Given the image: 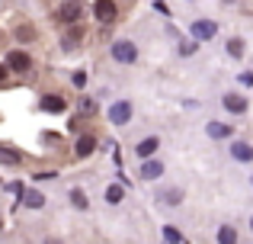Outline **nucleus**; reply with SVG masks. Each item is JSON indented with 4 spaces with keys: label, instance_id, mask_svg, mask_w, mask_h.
Here are the masks:
<instances>
[{
    "label": "nucleus",
    "instance_id": "39448f33",
    "mask_svg": "<svg viewBox=\"0 0 253 244\" xmlns=\"http://www.w3.org/2000/svg\"><path fill=\"white\" fill-rule=\"evenodd\" d=\"M218 26L211 23V19H196L192 23V39H199V42H205V39H215Z\"/></svg>",
    "mask_w": 253,
    "mask_h": 244
},
{
    "label": "nucleus",
    "instance_id": "f257e3e1",
    "mask_svg": "<svg viewBox=\"0 0 253 244\" xmlns=\"http://www.w3.org/2000/svg\"><path fill=\"white\" fill-rule=\"evenodd\" d=\"M81 13H84V0H64V3L58 6V19L68 23V26H74L77 19H81Z\"/></svg>",
    "mask_w": 253,
    "mask_h": 244
},
{
    "label": "nucleus",
    "instance_id": "393cba45",
    "mask_svg": "<svg viewBox=\"0 0 253 244\" xmlns=\"http://www.w3.org/2000/svg\"><path fill=\"white\" fill-rule=\"evenodd\" d=\"M93 109H96V103H93L90 97H84V100H81V113H84V116H90Z\"/></svg>",
    "mask_w": 253,
    "mask_h": 244
},
{
    "label": "nucleus",
    "instance_id": "2eb2a0df",
    "mask_svg": "<svg viewBox=\"0 0 253 244\" xmlns=\"http://www.w3.org/2000/svg\"><path fill=\"white\" fill-rule=\"evenodd\" d=\"M218 244H237V232L231 225H221L218 228Z\"/></svg>",
    "mask_w": 253,
    "mask_h": 244
},
{
    "label": "nucleus",
    "instance_id": "9b49d317",
    "mask_svg": "<svg viewBox=\"0 0 253 244\" xmlns=\"http://www.w3.org/2000/svg\"><path fill=\"white\" fill-rule=\"evenodd\" d=\"M93 148H96V142H93V138L90 135H81V138H77V157H86V154H93Z\"/></svg>",
    "mask_w": 253,
    "mask_h": 244
},
{
    "label": "nucleus",
    "instance_id": "dca6fc26",
    "mask_svg": "<svg viewBox=\"0 0 253 244\" xmlns=\"http://www.w3.org/2000/svg\"><path fill=\"white\" fill-rule=\"evenodd\" d=\"M122 196H125V190L119 187V183L106 190V202H109V206H119V202H122Z\"/></svg>",
    "mask_w": 253,
    "mask_h": 244
},
{
    "label": "nucleus",
    "instance_id": "f8f14e48",
    "mask_svg": "<svg viewBox=\"0 0 253 244\" xmlns=\"http://www.w3.org/2000/svg\"><path fill=\"white\" fill-rule=\"evenodd\" d=\"M224 106H228L231 113H244V109H247V100L237 97V94H228V97H224Z\"/></svg>",
    "mask_w": 253,
    "mask_h": 244
},
{
    "label": "nucleus",
    "instance_id": "4be33fe9",
    "mask_svg": "<svg viewBox=\"0 0 253 244\" xmlns=\"http://www.w3.org/2000/svg\"><path fill=\"white\" fill-rule=\"evenodd\" d=\"M164 241H167V244H179V241H183V238H179V232H176V228H164Z\"/></svg>",
    "mask_w": 253,
    "mask_h": 244
},
{
    "label": "nucleus",
    "instance_id": "6e6552de",
    "mask_svg": "<svg viewBox=\"0 0 253 244\" xmlns=\"http://www.w3.org/2000/svg\"><path fill=\"white\" fill-rule=\"evenodd\" d=\"M231 154H234L237 161H253V145H247V142H234V145H231Z\"/></svg>",
    "mask_w": 253,
    "mask_h": 244
},
{
    "label": "nucleus",
    "instance_id": "0eeeda50",
    "mask_svg": "<svg viewBox=\"0 0 253 244\" xmlns=\"http://www.w3.org/2000/svg\"><path fill=\"white\" fill-rule=\"evenodd\" d=\"M81 42H84V29H81V26H77V23H74V26H68V32H64L61 45H64V49L71 51V49H77V45H81Z\"/></svg>",
    "mask_w": 253,
    "mask_h": 244
},
{
    "label": "nucleus",
    "instance_id": "a211bd4d",
    "mask_svg": "<svg viewBox=\"0 0 253 244\" xmlns=\"http://www.w3.org/2000/svg\"><path fill=\"white\" fill-rule=\"evenodd\" d=\"M0 164H19V154H16V151H10V148H3V145H0Z\"/></svg>",
    "mask_w": 253,
    "mask_h": 244
},
{
    "label": "nucleus",
    "instance_id": "7ed1b4c3",
    "mask_svg": "<svg viewBox=\"0 0 253 244\" xmlns=\"http://www.w3.org/2000/svg\"><path fill=\"white\" fill-rule=\"evenodd\" d=\"M6 68L16 71V74H29V55L19 51V49H13L10 55H6Z\"/></svg>",
    "mask_w": 253,
    "mask_h": 244
},
{
    "label": "nucleus",
    "instance_id": "423d86ee",
    "mask_svg": "<svg viewBox=\"0 0 253 244\" xmlns=\"http://www.w3.org/2000/svg\"><path fill=\"white\" fill-rule=\"evenodd\" d=\"M93 13H96V19L103 26H109L112 19H116V3H112V0H96V3H93Z\"/></svg>",
    "mask_w": 253,
    "mask_h": 244
},
{
    "label": "nucleus",
    "instance_id": "20e7f679",
    "mask_svg": "<svg viewBox=\"0 0 253 244\" xmlns=\"http://www.w3.org/2000/svg\"><path fill=\"white\" fill-rule=\"evenodd\" d=\"M128 119H131V103L119 100V103H112V106H109V122H116V125H125Z\"/></svg>",
    "mask_w": 253,
    "mask_h": 244
},
{
    "label": "nucleus",
    "instance_id": "ddd939ff",
    "mask_svg": "<svg viewBox=\"0 0 253 244\" xmlns=\"http://www.w3.org/2000/svg\"><path fill=\"white\" fill-rule=\"evenodd\" d=\"M231 125H224V122H209V135L211 138H231Z\"/></svg>",
    "mask_w": 253,
    "mask_h": 244
},
{
    "label": "nucleus",
    "instance_id": "a878e982",
    "mask_svg": "<svg viewBox=\"0 0 253 244\" xmlns=\"http://www.w3.org/2000/svg\"><path fill=\"white\" fill-rule=\"evenodd\" d=\"M74 84H77V87H84V84H86V74H84V71H77V74H74Z\"/></svg>",
    "mask_w": 253,
    "mask_h": 244
},
{
    "label": "nucleus",
    "instance_id": "f03ea898",
    "mask_svg": "<svg viewBox=\"0 0 253 244\" xmlns=\"http://www.w3.org/2000/svg\"><path fill=\"white\" fill-rule=\"evenodd\" d=\"M112 58H116V61H122V64H131V61L138 58V49H135L131 42H125V39H122V42L112 45Z\"/></svg>",
    "mask_w": 253,
    "mask_h": 244
},
{
    "label": "nucleus",
    "instance_id": "c85d7f7f",
    "mask_svg": "<svg viewBox=\"0 0 253 244\" xmlns=\"http://www.w3.org/2000/svg\"><path fill=\"white\" fill-rule=\"evenodd\" d=\"M250 225H253V222H250Z\"/></svg>",
    "mask_w": 253,
    "mask_h": 244
},
{
    "label": "nucleus",
    "instance_id": "412c9836",
    "mask_svg": "<svg viewBox=\"0 0 253 244\" xmlns=\"http://www.w3.org/2000/svg\"><path fill=\"white\" fill-rule=\"evenodd\" d=\"M71 202H74L77 209H86V196H84V190H71Z\"/></svg>",
    "mask_w": 253,
    "mask_h": 244
},
{
    "label": "nucleus",
    "instance_id": "4468645a",
    "mask_svg": "<svg viewBox=\"0 0 253 244\" xmlns=\"http://www.w3.org/2000/svg\"><path fill=\"white\" fill-rule=\"evenodd\" d=\"M157 148H161V142H157V138H144V142L138 145L135 151H138V154H141V157H151V154H154Z\"/></svg>",
    "mask_w": 253,
    "mask_h": 244
},
{
    "label": "nucleus",
    "instance_id": "bb28decb",
    "mask_svg": "<svg viewBox=\"0 0 253 244\" xmlns=\"http://www.w3.org/2000/svg\"><path fill=\"white\" fill-rule=\"evenodd\" d=\"M6 71H10V68H3V64H0V84L6 81Z\"/></svg>",
    "mask_w": 253,
    "mask_h": 244
},
{
    "label": "nucleus",
    "instance_id": "6ab92c4d",
    "mask_svg": "<svg viewBox=\"0 0 253 244\" xmlns=\"http://www.w3.org/2000/svg\"><path fill=\"white\" fill-rule=\"evenodd\" d=\"M228 55L231 58H241L244 55V42H241V39H231V42H228Z\"/></svg>",
    "mask_w": 253,
    "mask_h": 244
},
{
    "label": "nucleus",
    "instance_id": "9d476101",
    "mask_svg": "<svg viewBox=\"0 0 253 244\" xmlns=\"http://www.w3.org/2000/svg\"><path fill=\"white\" fill-rule=\"evenodd\" d=\"M42 109H45V113H61L64 100H61V97H55V94H48V97H42Z\"/></svg>",
    "mask_w": 253,
    "mask_h": 244
},
{
    "label": "nucleus",
    "instance_id": "1a4fd4ad",
    "mask_svg": "<svg viewBox=\"0 0 253 244\" xmlns=\"http://www.w3.org/2000/svg\"><path fill=\"white\" fill-rule=\"evenodd\" d=\"M161 174H164L161 161H144V164H141V177H144V180H157Z\"/></svg>",
    "mask_w": 253,
    "mask_h": 244
},
{
    "label": "nucleus",
    "instance_id": "5701e85b",
    "mask_svg": "<svg viewBox=\"0 0 253 244\" xmlns=\"http://www.w3.org/2000/svg\"><path fill=\"white\" fill-rule=\"evenodd\" d=\"M32 36H36V32H32V26H19V29H16V39H19V42H29Z\"/></svg>",
    "mask_w": 253,
    "mask_h": 244
},
{
    "label": "nucleus",
    "instance_id": "b1692460",
    "mask_svg": "<svg viewBox=\"0 0 253 244\" xmlns=\"http://www.w3.org/2000/svg\"><path fill=\"white\" fill-rule=\"evenodd\" d=\"M196 49H199V39H189V42H183V45H179V55H192Z\"/></svg>",
    "mask_w": 253,
    "mask_h": 244
},
{
    "label": "nucleus",
    "instance_id": "cd10ccee",
    "mask_svg": "<svg viewBox=\"0 0 253 244\" xmlns=\"http://www.w3.org/2000/svg\"><path fill=\"white\" fill-rule=\"evenodd\" d=\"M224 3H231V0H224Z\"/></svg>",
    "mask_w": 253,
    "mask_h": 244
},
{
    "label": "nucleus",
    "instance_id": "aec40b11",
    "mask_svg": "<svg viewBox=\"0 0 253 244\" xmlns=\"http://www.w3.org/2000/svg\"><path fill=\"white\" fill-rule=\"evenodd\" d=\"M179 199H183L179 190H167V193H164V202H167V206H179Z\"/></svg>",
    "mask_w": 253,
    "mask_h": 244
},
{
    "label": "nucleus",
    "instance_id": "f3484780",
    "mask_svg": "<svg viewBox=\"0 0 253 244\" xmlns=\"http://www.w3.org/2000/svg\"><path fill=\"white\" fill-rule=\"evenodd\" d=\"M23 199H26V206H32V209H42V206H45V196H42V193H36V190L23 193Z\"/></svg>",
    "mask_w": 253,
    "mask_h": 244
}]
</instances>
